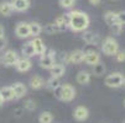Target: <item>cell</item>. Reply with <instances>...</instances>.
Segmentation results:
<instances>
[{
  "label": "cell",
  "instance_id": "41",
  "mask_svg": "<svg viewBox=\"0 0 125 123\" xmlns=\"http://www.w3.org/2000/svg\"><path fill=\"white\" fill-rule=\"evenodd\" d=\"M124 105H125V101H124Z\"/></svg>",
  "mask_w": 125,
  "mask_h": 123
},
{
  "label": "cell",
  "instance_id": "17",
  "mask_svg": "<svg viewBox=\"0 0 125 123\" xmlns=\"http://www.w3.org/2000/svg\"><path fill=\"white\" fill-rule=\"evenodd\" d=\"M0 97L4 102L6 101H11L15 98V95H14V90L11 86H3L0 89Z\"/></svg>",
  "mask_w": 125,
  "mask_h": 123
},
{
  "label": "cell",
  "instance_id": "24",
  "mask_svg": "<svg viewBox=\"0 0 125 123\" xmlns=\"http://www.w3.org/2000/svg\"><path fill=\"white\" fill-rule=\"evenodd\" d=\"M61 85H62V82H61L60 78H53V76H51L45 84V86L51 91H55L56 89H58Z\"/></svg>",
  "mask_w": 125,
  "mask_h": 123
},
{
  "label": "cell",
  "instance_id": "26",
  "mask_svg": "<svg viewBox=\"0 0 125 123\" xmlns=\"http://www.w3.org/2000/svg\"><path fill=\"white\" fill-rule=\"evenodd\" d=\"M105 65L103 64V63H97V64H94L93 65V69H92V73L94 74V75H97V76H102L103 74H105Z\"/></svg>",
  "mask_w": 125,
  "mask_h": 123
},
{
  "label": "cell",
  "instance_id": "36",
  "mask_svg": "<svg viewBox=\"0 0 125 123\" xmlns=\"http://www.w3.org/2000/svg\"><path fill=\"white\" fill-rule=\"evenodd\" d=\"M89 3H91V5L97 6V5H99V4L102 3V0H89Z\"/></svg>",
  "mask_w": 125,
  "mask_h": 123
},
{
  "label": "cell",
  "instance_id": "22",
  "mask_svg": "<svg viewBox=\"0 0 125 123\" xmlns=\"http://www.w3.org/2000/svg\"><path fill=\"white\" fill-rule=\"evenodd\" d=\"M76 80L81 85H87V84H89V81H91V73L87 72V70H81V72L77 74Z\"/></svg>",
  "mask_w": 125,
  "mask_h": 123
},
{
  "label": "cell",
  "instance_id": "32",
  "mask_svg": "<svg viewBox=\"0 0 125 123\" xmlns=\"http://www.w3.org/2000/svg\"><path fill=\"white\" fill-rule=\"evenodd\" d=\"M116 20H118V24H120L121 26L125 25V11L116 12Z\"/></svg>",
  "mask_w": 125,
  "mask_h": 123
},
{
  "label": "cell",
  "instance_id": "28",
  "mask_svg": "<svg viewBox=\"0 0 125 123\" xmlns=\"http://www.w3.org/2000/svg\"><path fill=\"white\" fill-rule=\"evenodd\" d=\"M43 31H45L47 34H55L56 32H61L60 28L57 27V25H55V24H47V25L45 26Z\"/></svg>",
  "mask_w": 125,
  "mask_h": 123
},
{
  "label": "cell",
  "instance_id": "10",
  "mask_svg": "<svg viewBox=\"0 0 125 123\" xmlns=\"http://www.w3.org/2000/svg\"><path fill=\"white\" fill-rule=\"evenodd\" d=\"M31 66H32V63H31L30 58H25V57L19 58V60H17L16 64H15L16 70H17V72H20V73L29 72V70L31 69Z\"/></svg>",
  "mask_w": 125,
  "mask_h": 123
},
{
  "label": "cell",
  "instance_id": "9",
  "mask_svg": "<svg viewBox=\"0 0 125 123\" xmlns=\"http://www.w3.org/2000/svg\"><path fill=\"white\" fill-rule=\"evenodd\" d=\"M32 46H33V49H35V53L36 56H43L46 52H47V47L46 44L43 43V41L40 38V37H33L32 41H31Z\"/></svg>",
  "mask_w": 125,
  "mask_h": 123
},
{
  "label": "cell",
  "instance_id": "19",
  "mask_svg": "<svg viewBox=\"0 0 125 123\" xmlns=\"http://www.w3.org/2000/svg\"><path fill=\"white\" fill-rule=\"evenodd\" d=\"M55 25H57V27L60 28V31H64L68 28V15H61V16H57L55 22Z\"/></svg>",
  "mask_w": 125,
  "mask_h": 123
},
{
  "label": "cell",
  "instance_id": "33",
  "mask_svg": "<svg viewBox=\"0 0 125 123\" xmlns=\"http://www.w3.org/2000/svg\"><path fill=\"white\" fill-rule=\"evenodd\" d=\"M116 62H124L125 60V50H118V53L115 54Z\"/></svg>",
  "mask_w": 125,
  "mask_h": 123
},
{
  "label": "cell",
  "instance_id": "1",
  "mask_svg": "<svg viewBox=\"0 0 125 123\" xmlns=\"http://www.w3.org/2000/svg\"><path fill=\"white\" fill-rule=\"evenodd\" d=\"M67 15H68V28H71L73 32L87 31L89 24H91V19L85 12L81 10H72Z\"/></svg>",
  "mask_w": 125,
  "mask_h": 123
},
{
  "label": "cell",
  "instance_id": "8",
  "mask_svg": "<svg viewBox=\"0 0 125 123\" xmlns=\"http://www.w3.org/2000/svg\"><path fill=\"white\" fill-rule=\"evenodd\" d=\"M15 34L19 38H29L30 37V28H29V24L27 22H19L15 27Z\"/></svg>",
  "mask_w": 125,
  "mask_h": 123
},
{
  "label": "cell",
  "instance_id": "39",
  "mask_svg": "<svg viewBox=\"0 0 125 123\" xmlns=\"http://www.w3.org/2000/svg\"><path fill=\"white\" fill-rule=\"evenodd\" d=\"M3 103H4V101L1 100V97H0V107H1V105H3Z\"/></svg>",
  "mask_w": 125,
  "mask_h": 123
},
{
  "label": "cell",
  "instance_id": "27",
  "mask_svg": "<svg viewBox=\"0 0 125 123\" xmlns=\"http://www.w3.org/2000/svg\"><path fill=\"white\" fill-rule=\"evenodd\" d=\"M52 121H53V116L48 111H45L39 116V122L40 123H52Z\"/></svg>",
  "mask_w": 125,
  "mask_h": 123
},
{
  "label": "cell",
  "instance_id": "3",
  "mask_svg": "<svg viewBox=\"0 0 125 123\" xmlns=\"http://www.w3.org/2000/svg\"><path fill=\"white\" fill-rule=\"evenodd\" d=\"M55 57H56V52L53 49H47V52L40 57V66L42 69H51L55 65Z\"/></svg>",
  "mask_w": 125,
  "mask_h": 123
},
{
  "label": "cell",
  "instance_id": "34",
  "mask_svg": "<svg viewBox=\"0 0 125 123\" xmlns=\"http://www.w3.org/2000/svg\"><path fill=\"white\" fill-rule=\"evenodd\" d=\"M61 59H62V63L61 64H69V53H62L61 56Z\"/></svg>",
  "mask_w": 125,
  "mask_h": 123
},
{
  "label": "cell",
  "instance_id": "25",
  "mask_svg": "<svg viewBox=\"0 0 125 123\" xmlns=\"http://www.w3.org/2000/svg\"><path fill=\"white\" fill-rule=\"evenodd\" d=\"M104 21L108 24L109 26H113V25L118 24L116 12H114V11H106V12L104 14Z\"/></svg>",
  "mask_w": 125,
  "mask_h": 123
},
{
  "label": "cell",
  "instance_id": "16",
  "mask_svg": "<svg viewBox=\"0 0 125 123\" xmlns=\"http://www.w3.org/2000/svg\"><path fill=\"white\" fill-rule=\"evenodd\" d=\"M84 60V50L83 49H76L69 53V62L72 64H79Z\"/></svg>",
  "mask_w": 125,
  "mask_h": 123
},
{
  "label": "cell",
  "instance_id": "40",
  "mask_svg": "<svg viewBox=\"0 0 125 123\" xmlns=\"http://www.w3.org/2000/svg\"><path fill=\"white\" fill-rule=\"evenodd\" d=\"M123 86L125 87V78H124V82H123Z\"/></svg>",
  "mask_w": 125,
  "mask_h": 123
},
{
  "label": "cell",
  "instance_id": "6",
  "mask_svg": "<svg viewBox=\"0 0 125 123\" xmlns=\"http://www.w3.org/2000/svg\"><path fill=\"white\" fill-rule=\"evenodd\" d=\"M17 60H19V54H17L14 49L6 50L3 54V58H1V62L5 66H15Z\"/></svg>",
  "mask_w": 125,
  "mask_h": 123
},
{
  "label": "cell",
  "instance_id": "18",
  "mask_svg": "<svg viewBox=\"0 0 125 123\" xmlns=\"http://www.w3.org/2000/svg\"><path fill=\"white\" fill-rule=\"evenodd\" d=\"M64 72H66V68H64L63 64H55L50 69V74L53 78H61V76H63Z\"/></svg>",
  "mask_w": 125,
  "mask_h": 123
},
{
  "label": "cell",
  "instance_id": "14",
  "mask_svg": "<svg viewBox=\"0 0 125 123\" xmlns=\"http://www.w3.org/2000/svg\"><path fill=\"white\" fill-rule=\"evenodd\" d=\"M82 38L83 41L87 43V44H92V46H95L99 43V34L94 33V32H89V31H84L83 34H82Z\"/></svg>",
  "mask_w": 125,
  "mask_h": 123
},
{
  "label": "cell",
  "instance_id": "20",
  "mask_svg": "<svg viewBox=\"0 0 125 123\" xmlns=\"http://www.w3.org/2000/svg\"><path fill=\"white\" fill-rule=\"evenodd\" d=\"M21 54H22L25 58H31V57H35V56H36L31 41L27 42V43H25V44L22 46V48H21Z\"/></svg>",
  "mask_w": 125,
  "mask_h": 123
},
{
  "label": "cell",
  "instance_id": "13",
  "mask_svg": "<svg viewBox=\"0 0 125 123\" xmlns=\"http://www.w3.org/2000/svg\"><path fill=\"white\" fill-rule=\"evenodd\" d=\"M11 87H12V90H14V95H15V98L16 100L22 98L27 94V87L22 82H15Z\"/></svg>",
  "mask_w": 125,
  "mask_h": 123
},
{
  "label": "cell",
  "instance_id": "31",
  "mask_svg": "<svg viewBox=\"0 0 125 123\" xmlns=\"http://www.w3.org/2000/svg\"><path fill=\"white\" fill-rule=\"evenodd\" d=\"M110 30H112V33L114 34H120L121 31H123V26L120 24H115L113 26H110Z\"/></svg>",
  "mask_w": 125,
  "mask_h": 123
},
{
  "label": "cell",
  "instance_id": "4",
  "mask_svg": "<svg viewBox=\"0 0 125 123\" xmlns=\"http://www.w3.org/2000/svg\"><path fill=\"white\" fill-rule=\"evenodd\" d=\"M123 82H124V75L121 73H112L105 78V85L109 87H114V89L123 86Z\"/></svg>",
  "mask_w": 125,
  "mask_h": 123
},
{
  "label": "cell",
  "instance_id": "15",
  "mask_svg": "<svg viewBox=\"0 0 125 123\" xmlns=\"http://www.w3.org/2000/svg\"><path fill=\"white\" fill-rule=\"evenodd\" d=\"M30 87L32 90H40V89H42V87L45 86V84H46V81H45V79L42 78V76H40V75H33L31 79H30Z\"/></svg>",
  "mask_w": 125,
  "mask_h": 123
},
{
  "label": "cell",
  "instance_id": "5",
  "mask_svg": "<svg viewBox=\"0 0 125 123\" xmlns=\"http://www.w3.org/2000/svg\"><path fill=\"white\" fill-rule=\"evenodd\" d=\"M76 97V89L71 84L61 85V101L71 102Z\"/></svg>",
  "mask_w": 125,
  "mask_h": 123
},
{
  "label": "cell",
  "instance_id": "30",
  "mask_svg": "<svg viewBox=\"0 0 125 123\" xmlns=\"http://www.w3.org/2000/svg\"><path fill=\"white\" fill-rule=\"evenodd\" d=\"M76 4V0H60V5L63 9H71Z\"/></svg>",
  "mask_w": 125,
  "mask_h": 123
},
{
  "label": "cell",
  "instance_id": "12",
  "mask_svg": "<svg viewBox=\"0 0 125 123\" xmlns=\"http://www.w3.org/2000/svg\"><path fill=\"white\" fill-rule=\"evenodd\" d=\"M11 5H12V9L14 11H17V12H24L26 11L31 3H30V0H11Z\"/></svg>",
  "mask_w": 125,
  "mask_h": 123
},
{
  "label": "cell",
  "instance_id": "29",
  "mask_svg": "<svg viewBox=\"0 0 125 123\" xmlns=\"http://www.w3.org/2000/svg\"><path fill=\"white\" fill-rule=\"evenodd\" d=\"M36 107H37V105H36V102H35L33 100H26L25 102H24V108L26 110V111H35L36 110Z\"/></svg>",
  "mask_w": 125,
  "mask_h": 123
},
{
  "label": "cell",
  "instance_id": "38",
  "mask_svg": "<svg viewBox=\"0 0 125 123\" xmlns=\"http://www.w3.org/2000/svg\"><path fill=\"white\" fill-rule=\"evenodd\" d=\"M21 111H22V108L16 110V116H17V117H19V116H21Z\"/></svg>",
  "mask_w": 125,
  "mask_h": 123
},
{
  "label": "cell",
  "instance_id": "37",
  "mask_svg": "<svg viewBox=\"0 0 125 123\" xmlns=\"http://www.w3.org/2000/svg\"><path fill=\"white\" fill-rule=\"evenodd\" d=\"M4 36V27L0 25V37H3Z\"/></svg>",
  "mask_w": 125,
  "mask_h": 123
},
{
  "label": "cell",
  "instance_id": "7",
  "mask_svg": "<svg viewBox=\"0 0 125 123\" xmlns=\"http://www.w3.org/2000/svg\"><path fill=\"white\" fill-rule=\"evenodd\" d=\"M85 64L88 65H94L97 63L100 62V54L98 53L97 50L94 49H91V50H84V60H83Z\"/></svg>",
  "mask_w": 125,
  "mask_h": 123
},
{
  "label": "cell",
  "instance_id": "21",
  "mask_svg": "<svg viewBox=\"0 0 125 123\" xmlns=\"http://www.w3.org/2000/svg\"><path fill=\"white\" fill-rule=\"evenodd\" d=\"M14 9H12V5L10 1H6V0H3L0 3V15L3 16H10L12 14Z\"/></svg>",
  "mask_w": 125,
  "mask_h": 123
},
{
  "label": "cell",
  "instance_id": "2",
  "mask_svg": "<svg viewBox=\"0 0 125 123\" xmlns=\"http://www.w3.org/2000/svg\"><path fill=\"white\" fill-rule=\"evenodd\" d=\"M119 50V43L113 37H106L102 43V52L106 56H115Z\"/></svg>",
  "mask_w": 125,
  "mask_h": 123
},
{
  "label": "cell",
  "instance_id": "23",
  "mask_svg": "<svg viewBox=\"0 0 125 123\" xmlns=\"http://www.w3.org/2000/svg\"><path fill=\"white\" fill-rule=\"evenodd\" d=\"M29 28H30V36L32 37H39V34L43 31V27L41 26V24L35 22V21L29 24Z\"/></svg>",
  "mask_w": 125,
  "mask_h": 123
},
{
  "label": "cell",
  "instance_id": "11",
  "mask_svg": "<svg viewBox=\"0 0 125 123\" xmlns=\"http://www.w3.org/2000/svg\"><path fill=\"white\" fill-rule=\"evenodd\" d=\"M73 117L76 121L78 122H83L85 121L88 117H89V111L87 107L84 106H77L74 110H73Z\"/></svg>",
  "mask_w": 125,
  "mask_h": 123
},
{
  "label": "cell",
  "instance_id": "35",
  "mask_svg": "<svg viewBox=\"0 0 125 123\" xmlns=\"http://www.w3.org/2000/svg\"><path fill=\"white\" fill-rule=\"evenodd\" d=\"M6 46V38L3 36V37H0V50H3Z\"/></svg>",
  "mask_w": 125,
  "mask_h": 123
}]
</instances>
